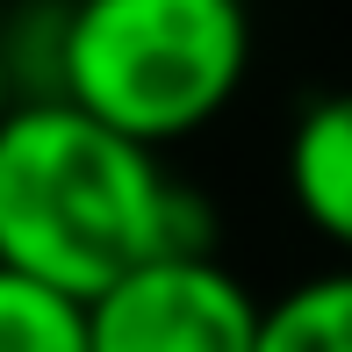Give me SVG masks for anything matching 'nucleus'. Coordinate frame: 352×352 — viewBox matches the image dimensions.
<instances>
[{
  "label": "nucleus",
  "mask_w": 352,
  "mask_h": 352,
  "mask_svg": "<svg viewBox=\"0 0 352 352\" xmlns=\"http://www.w3.org/2000/svg\"><path fill=\"white\" fill-rule=\"evenodd\" d=\"M166 252H216L166 158L65 94H29L0 130V266L94 302Z\"/></svg>",
  "instance_id": "obj_1"
},
{
  "label": "nucleus",
  "mask_w": 352,
  "mask_h": 352,
  "mask_svg": "<svg viewBox=\"0 0 352 352\" xmlns=\"http://www.w3.org/2000/svg\"><path fill=\"white\" fill-rule=\"evenodd\" d=\"M252 72L245 0H72L51 36V87L94 122L151 144L209 130Z\"/></svg>",
  "instance_id": "obj_2"
},
{
  "label": "nucleus",
  "mask_w": 352,
  "mask_h": 352,
  "mask_svg": "<svg viewBox=\"0 0 352 352\" xmlns=\"http://www.w3.org/2000/svg\"><path fill=\"white\" fill-rule=\"evenodd\" d=\"M94 352H259L266 302L216 252H166L87 302Z\"/></svg>",
  "instance_id": "obj_3"
},
{
  "label": "nucleus",
  "mask_w": 352,
  "mask_h": 352,
  "mask_svg": "<svg viewBox=\"0 0 352 352\" xmlns=\"http://www.w3.org/2000/svg\"><path fill=\"white\" fill-rule=\"evenodd\" d=\"M280 173H287L295 216L352 266V87L316 94V101L295 116Z\"/></svg>",
  "instance_id": "obj_4"
},
{
  "label": "nucleus",
  "mask_w": 352,
  "mask_h": 352,
  "mask_svg": "<svg viewBox=\"0 0 352 352\" xmlns=\"http://www.w3.org/2000/svg\"><path fill=\"white\" fill-rule=\"evenodd\" d=\"M259 352H352V266H324L280 287L266 302Z\"/></svg>",
  "instance_id": "obj_5"
},
{
  "label": "nucleus",
  "mask_w": 352,
  "mask_h": 352,
  "mask_svg": "<svg viewBox=\"0 0 352 352\" xmlns=\"http://www.w3.org/2000/svg\"><path fill=\"white\" fill-rule=\"evenodd\" d=\"M0 352H94V316L65 287L0 266Z\"/></svg>",
  "instance_id": "obj_6"
},
{
  "label": "nucleus",
  "mask_w": 352,
  "mask_h": 352,
  "mask_svg": "<svg viewBox=\"0 0 352 352\" xmlns=\"http://www.w3.org/2000/svg\"><path fill=\"white\" fill-rule=\"evenodd\" d=\"M22 101H29V94H22V65H14V43L0 36V130H8V116Z\"/></svg>",
  "instance_id": "obj_7"
}]
</instances>
